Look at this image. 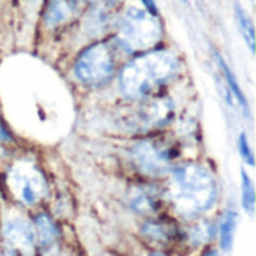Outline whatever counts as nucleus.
<instances>
[{
  "instance_id": "9b49d317",
  "label": "nucleus",
  "mask_w": 256,
  "mask_h": 256,
  "mask_svg": "<svg viewBox=\"0 0 256 256\" xmlns=\"http://www.w3.org/2000/svg\"><path fill=\"white\" fill-rule=\"evenodd\" d=\"M162 196L154 184H135L129 192V206L140 214H154L162 207Z\"/></svg>"
},
{
  "instance_id": "0eeeda50",
  "label": "nucleus",
  "mask_w": 256,
  "mask_h": 256,
  "mask_svg": "<svg viewBox=\"0 0 256 256\" xmlns=\"http://www.w3.org/2000/svg\"><path fill=\"white\" fill-rule=\"evenodd\" d=\"M141 100L142 102L138 105V108L132 110L134 112H130V116L126 118L128 123H124L134 130H148L152 128H159L172 118L174 105L166 98H146Z\"/></svg>"
},
{
  "instance_id": "f257e3e1",
  "label": "nucleus",
  "mask_w": 256,
  "mask_h": 256,
  "mask_svg": "<svg viewBox=\"0 0 256 256\" xmlns=\"http://www.w3.org/2000/svg\"><path fill=\"white\" fill-rule=\"evenodd\" d=\"M130 57L118 69V88L130 100L150 98L172 81L180 70V57L171 48L158 45Z\"/></svg>"
},
{
  "instance_id": "1a4fd4ad",
  "label": "nucleus",
  "mask_w": 256,
  "mask_h": 256,
  "mask_svg": "<svg viewBox=\"0 0 256 256\" xmlns=\"http://www.w3.org/2000/svg\"><path fill=\"white\" fill-rule=\"evenodd\" d=\"M87 0H44L40 24L45 30L54 32L78 21Z\"/></svg>"
},
{
  "instance_id": "dca6fc26",
  "label": "nucleus",
  "mask_w": 256,
  "mask_h": 256,
  "mask_svg": "<svg viewBox=\"0 0 256 256\" xmlns=\"http://www.w3.org/2000/svg\"><path fill=\"white\" fill-rule=\"evenodd\" d=\"M238 224V214L234 210H228L219 225V244L224 252H230L234 244V236Z\"/></svg>"
},
{
  "instance_id": "5701e85b",
  "label": "nucleus",
  "mask_w": 256,
  "mask_h": 256,
  "mask_svg": "<svg viewBox=\"0 0 256 256\" xmlns=\"http://www.w3.org/2000/svg\"><path fill=\"white\" fill-rule=\"evenodd\" d=\"M202 256H220V254H219V250H216V249H207V250L202 254Z\"/></svg>"
},
{
  "instance_id": "f03ea898",
  "label": "nucleus",
  "mask_w": 256,
  "mask_h": 256,
  "mask_svg": "<svg viewBox=\"0 0 256 256\" xmlns=\"http://www.w3.org/2000/svg\"><path fill=\"white\" fill-rule=\"evenodd\" d=\"M168 198L174 212L188 220L210 212L219 196L214 176L202 165L182 164L171 166Z\"/></svg>"
},
{
  "instance_id": "393cba45",
  "label": "nucleus",
  "mask_w": 256,
  "mask_h": 256,
  "mask_svg": "<svg viewBox=\"0 0 256 256\" xmlns=\"http://www.w3.org/2000/svg\"><path fill=\"white\" fill-rule=\"evenodd\" d=\"M150 256H165L164 254H160V252H156V254H152Z\"/></svg>"
},
{
  "instance_id": "f8f14e48",
  "label": "nucleus",
  "mask_w": 256,
  "mask_h": 256,
  "mask_svg": "<svg viewBox=\"0 0 256 256\" xmlns=\"http://www.w3.org/2000/svg\"><path fill=\"white\" fill-rule=\"evenodd\" d=\"M142 236L147 242L159 246H168L178 237V230L168 219H150L142 225Z\"/></svg>"
},
{
  "instance_id": "b1692460",
  "label": "nucleus",
  "mask_w": 256,
  "mask_h": 256,
  "mask_svg": "<svg viewBox=\"0 0 256 256\" xmlns=\"http://www.w3.org/2000/svg\"><path fill=\"white\" fill-rule=\"evenodd\" d=\"M0 256H18L15 252H12V250H8V252H3V254H0Z\"/></svg>"
},
{
  "instance_id": "aec40b11",
  "label": "nucleus",
  "mask_w": 256,
  "mask_h": 256,
  "mask_svg": "<svg viewBox=\"0 0 256 256\" xmlns=\"http://www.w3.org/2000/svg\"><path fill=\"white\" fill-rule=\"evenodd\" d=\"M138 2H140V6L144 8L148 14H152L154 16H160V10H159L156 0H138Z\"/></svg>"
},
{
  "instance_id": "a878e982",
  "label": "nucleus",
  "mask_w": 256,
  "mask_h": 256,
  "mask_svg": "<svg viewBox=\"0 0 256 256\" xmlns=\"http://www.w3.org/2000/svg\"><path fill=\"white\" fill-rule=\"evenodd\" d=\"M180 2H183V3H186V2H188V0H180Z\"/></svg>"
},
{
  "instance_id": "2eb2a0df",
  "label": "nucleus",
  "mask_w": 256,
  "mask_h": 256,
  "mask_svg": "<svg viewBox=\"0 0 256 256\" xmlns=\"http://www.w3.org/2000/svg\"><path fill=\"white\" fill-rule=\"evenodd\" d=\"M234 15H236V21L238 26V30L246 42V45L249 46L250 52H255V26H254V20L250 18V15L248 14V10L238 3H234Z\"/></svg>"
},
{
  "instance_id": "a211bd4d",
  "label": "nucleus",
  "mask_w": 256,
  "mask_h": 256,
  "mask_svg": "<svg viewBox=\"0 0 256 256\" xmlns=\"http://www.w3.org/2000/svg\"><path fill=\"white\" fill-rule=\"evenodd\" d=\"M216 232V228L213 224L210 222H201L198 224L196 226H194L190 231H189V240L194 243V244H201V243H207L213 238Z\"/></svg>"
},
{
  "instance_id": "9d476101",
  "label": "nucleus",
  "mask_w": 256,
  "mask_h": 256,
  "mask_svg": "<svg viewBox=\"0 0 256 256\" xmlns=\"http://www.w3.org/2000/svg\"><path fill=\"white\" fill-rule=\"evenodd\" d=\"M2 236L12 252L20 256H34L36 232L27 219L21 216L8 219L2 226Z\"/></svg>"
},
{
  "instance_id": "ddd939ff",
  "label": "nucleus",
  "mask_w": 256,
  "mask_h": 256,
  "mask_svg": "<svg viewBox=\"0 0 256 256\" xmlns=\"http://www.w3.org/2000/svg\"><path fill=\"white\" fill-rule=\"evenodd\" d=\"M214 58H216V63H218L219 70L222 72V75H224V78H225V82H226V86H228V88H230V93L236 98V100H237L238 105L242 106L243 114H244L246 117H250V106H249V102H248L246 94L243 93V90H242V87H240V82L237 81L236 74L231 70L230 64H228L226 60L222 57V54L214 52Z\"/></svg>"
},
{
  "instance_id": "39448f33",
  "label": "nucleus",
  "mask_w": 256,
  "mask_h": 256,
  "mask_svg": "<svg viewBox=\"0 0 256 256\" xmlns=\"http://www.w3.org/2000/svg\"><path fill=\"white\" fill-rule=\"evenodd\" d=\"M129 158L134 166L144 176L160 177L170 172L177 158L176 147L160 136L141 138L129 148Z\"/></svg>"
},
{
  "instance_id": "4be33fe9",
  "label": "nucleus",
  "mask_w": 256,
  "mask_h": 256,
  "mask_svg": "<svg viewBox=\"0 0 256 256\" xmlns=\"http://www.w3.org/2000/svg\"><path fill=\"white\" fill-rule=\"evenodd\" d=\"M10 140V136H9V134L4 130V128H3V124L0 123V141H9Z\"/></svg>"
},
{
  "instance_id": "6e6552de",
  "label": "nucleus",
  "mask_w": 256,
  "mask_h": 256,
  "mask_svg": "<svg viewBox=\"0 0 256 256\" xmlns=\"http://www.w3.org/2000/svg\"><path fill=\"white\" fill-rule=\"evenodd\" d=\"M120 6L90 2L80 15V28L92 40L108 38L112 32L116 14Z\"/></svg>"
},
{
  "instance_id": "6ab92c4d",
  "label": "nucleus",
  "mask_w": 256,
  "mask_h": 256,
  "mask_svg": "<svg viewBox=\"0 0 256 256\" xmlns=\"http://www.w3.org/2000/svg\"><path fill=\"white\" fill-rule=\"evenodd\" d=\"M238 152L242 159L249 165V166H255V156H254V150L249 144V140L246 136V134H240L238 136Z\"/></svg>"
},
{
  "instance_id": "423d86ee",
  "label": "nucleus",
  "mask_w": 256,
  "mask_h": 256,
  "mask_svg": "<svg viewBox=\"0 0 256 256\" xmlns=\"http://www.w3.org/2000/svg\"><path fill=\"white\" fill-rule=\"evenodd\" d=\"M6 183L12 195L27 207L39 202L48 192L42 171L30 159L16 160L8 171Z\"/></svg>"
},
{
  "instance_id": "7ed1b4c3",
  "label": "nucleus",
  "mask_w": 256,
  "mask_h": 256,
  "mask_svg": "<svg viewBox=\"0 0 256 256\" xmlns=\"http://www.w3.org/2000/svg\"><path fill=\"white\" fill-rule=\"evenodd\" d=\"M164 34L165 30L160 16L148 14L140 4L123 3L117 9L110 38L124 57H130L158 46Z\"/></svg>"
},
{
  "instance_id": "412c9836",
  "label": "nucleus",
  "mask_w": 256,
  "mask_h": 256,
  "mask_svg": "<svg viewBox=\"0 0 256 256\" xmlns=\"http://www.w3.org/2000/svg\"><path fill=\"white\" fill-rule=\"evenodd\" d=\"M90 2H100V3H108L112 6H122L124 3V0H87V3H90Z\"/></svg>"
},
{
  "instance_id": "4468645a",
  "label": "nucleus",
  "mask_w": 256,
  "mask_h": 256,
  "mask_svg": "<svg viewBox=\"0 0 256 256\" xmlns=\"http://www.w3.org/2000/svg\"><path fill=\"white\" fill-rule=\"evenodd\" d=\"M34 226H36V234H38V243L39 248L44 250L51 249L60 236V231L57 228V225L54 224V220L45 214V213H39L34 216Z\"/></svg>"
},
{
  "instance_id": "20e7f679",
  "label": "nucleus",
  "mask_w": 256,
  "mask_h": 256,
  "mask_svg": "<svg viewBox=\"0 0 256 256\" xmlns=\"http://www.w3.org/2000/svg\"><path fill=\"white\" fill-rule=\"evenodd\" d=\"M123 57L110 36L92 40L76 54L74 75L86 87H102L114 78Z\"/></svg>"
},
{
  "instance_id": "f3484780",
  "label": "nucleus",
  "mask_w": 256,
  "mask_h": 256,
  "mask_svg": "<svg viewBox=\"0 0 256 256\" xmlns=\"http://www.w3.org/2000/svg\"><path fill=\"white\" fill-rule=\"evenodd\" d=\"M242 206L249 216L255 213V188L249 174L242 170Z\"/></svg>"
}]
</instances>
